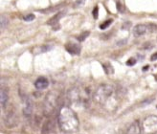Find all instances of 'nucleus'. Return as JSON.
<instances>
[{"label":"nucleus","instance_id":"f257e3e1","mask_svg":"<svg viewBox=\"0 0 157 134\" xmlns=\"http://www.w3.org/2000/svg\"><path fill=\"white\" fill-rule=\"evenodd\" d=\"M58 124L59 128L66 133H73L78 131L80 122L74 110L64 105H61L58 113Z\"/></svg>","mask_w":157,"mask_h":134},{"label":"nucleus","instance_id":"f03ea898","mask_svg":"<svg viewBox=\"0 0 157 134\" xmlns=\"http://www.w3.org/2000/svg\"><path fill=\"white\" fill-rule=\"evenodd\" d=\"M114 92H115L114 87L111 84H107V83L101 84L97 87L95 92L93 93L92 99L96 104L105 105L114 95Z\"/></svg>","mask_w":157,"mask_h":134},{"label":"nucleus","instance_id":"7ed1b4c3","mask_svg":"<svg viewBox=\"0 0 157 134\" xmlns=\"http://www.w3.org/2000/svg\"><path fill=\"white\" fill-rule=\"evenodd\" d=\"M67 99L70 104L76 106H87L89 104V93L80 88H72L67 93Z\"/></svg>","mask_w":157,"mask_h":134},{"label":"nucleus","instance_id":"20e7f679","mask_svg":"<svg viewBox=\"0 0 157 134\" xmlns=\"http://www.w3.org/2000/svg\"><path fill=\"white\" fill-rule=\"evenodd\" d=\"M58 101H59V95L57 92L52 91L46 95L44 101V107H43V111L46 117H50L54 113L56 106L58 105Z\"/></svg>","mask_w":157,"mask_h":134},{"label":"nucleus","instance_id":"39448f33","mask_svg":"<svg viewBox=\"0 0 157 134\" xmlns=\"http://www.w3.org/2000/svg\"><path fill=\"white\" fill-rule=\"evenodd\" d=\"M18 123V117L17 110L14 109L13 106H11L7 110V113L4 118V124L8 128H13Z\"/></svg>","mask_w":157,"mask_h":134},{"label":"nucleus","instance_id":"423d86ee","mask_svg":"<svg viewBox=\"0 0 157 134\" xmlns=\"http://www.w3.org/2000/svg\"><path fill=\"white\" fill-rule=\"evenodd\" d=\"M144 133H156L157 132V116L151 115L147 117L143 122Z\"/></svg>","mask_w":157,"mask_h":134},{"label":"nucleus","instance_id":"0eeeda50","mask_svg":"<svg viewBox=\"0 0 157 134\" xmlns=\"http://www.w3.org/2000/svg\"><path fill=\"white\" fill-rule=\"evenodd\" d=\"M147 33H151L150 30V25H146V24H138L133 29V34L135 36L139 37L146 35Z\"/></svg>","mask_w":157,"mask_h":134},{"label":"nucleus","instance_id":"6e6552de","mask_svg":"<svg viewBox=\"0 0 157 134\" xmlns=\"http://www.w3.org/2000/svg\"><path fill=\"white\" fill-rule=\"evenodd\" d=\"M142 129L143 128H142V127H141L140 122L134 121L129 125V128H128V134H139L143 131Z\"/></svg>","mask_w":157,"mask_h":134},{"label":"nucleus","instance_id":"1a4fd4ad","mask_svg":"<svg viewBox=\"0 0 157 134\" xmlns=\"http://www.w3.org/2000/svg\"><path fill=\"white\" fill-rule=\"evenodd\" d=\"M65 49L71 55H80L81 53V46L77 43H67L65 45Z\"/></svg>","mask_w":157,"mask_h":134},{"label":"nucleus","instance_id":"9d476101","mask_svg":"<svg viewBox=\"0 0 157 134\" xmlns=\"http://www.w3.org/2000/svg\"><path fill=\"white\" fill-rule=\"evenodd\" d=\"M48 85H49V82H48V80H47L46 78H43V77L38 78L37 80L36 81V82H35L36 88V89H38V90H43V89H46L47 87H48Z\"/></svg>","mask_w":157,"mask_h":134},{"label":"nucleus","instance_id":"9b49d317","mask_svg":"<svg viewBox=\"0 0 157 134\" xmlns=\"http://www.w3.org/2000/svg\"><path fill=\"white\" fill-rule=\"evenodd\" d=\"M8 100H9V92H8V88H4L3 86L0 90V101H1V107H5L7 105Z\"/></svg>","mask_w":157,"mask_h":134},{"label":"nucleus","instance_id":"f8f14e48","mask_svg":"<svg viewBox=\"0 0 157 134\" xmlns=\"http://www.w3.org/2000/svg\"><path fill=\"white\" fill-rule=\"evenodd\" d=\"M54 128H55V125H54L53 121L48 119L44 122V124L42 125L41 133H53V132H55Z\"/></svg>","mask_w":157,"mask_h":134},{"label":"nucleus","instance_id":"ddd939ff","mask_svg":"<svg viewBox=\"0 0 157 134\" xmlns=\"http://www.w3.org/2000/svg\"><path fill=\"white\" fill-rule=\"evenodd\" d=\"M33 102L31 101V99L27 98L26 99V104H25V107L23 109V113H24V116L26 117H30L33 113Z\"/></svg>","mask_w":157,"mask_h":134},{"label":"nucleus","instance_id":"4468645a","mask_svg":"<svg viewBox=\"0 0 157 134\" xmlns=\"http://www.w3.org/2000/svg\"><path fill=\"white\" fill-rule=\"evenodd\" d=\"M63 15H64V12H59V13H56L53 17H51V18L48 20V22H47V24L52 25V26H55L56 24H58L59 21V19H60L62 17H63Z\"/></svg>","mask_w":157,"mask_h":134},{"label":"nucleus","instance_id":"2eb2a0df","mask_svg":"<svg viewBox=\"0 0 157 134\" xmlns=\"http://www.w3.org/2000/svg\"><path fill=\"white\" fill-rule=\"evenodd\" d=\"M0 23H1V31H3L4 29L7 28V26H8V18L5 17L4 14L0 15Z\"/></svg>","mask_w":157,"mask_h":134},{"label":"nucleus","instance_id":"dca6fc26","mask_svg":"<svg viewBox=\"0 0 157 134\" xmlns=\"http://www.w3.org/2000/svg\"><path fill=\"white\" fill-rule=\"evenodd\" d=\"M89 35H90V33H89V32H83L82 35H80V36H78V41H83V40H85L86 37H87Z\"/></svg>","mask_w":157,"mask_h":134},{"label":"nucleus","instance_id":"f3484780","mask_svg":"<svg viewBox=\"0 0 157 134\" xmlns=\"http://www.w3.org/2000/svg\"><path fill=\"white\" fill-rule=\"evenodd\" d=\"M112 22H113L112 19H108V20H106L105 23H103V24H101V25H100V28H101V30H105V29H106L109 25H110Z\"/></svg>","mask_w":157,"mask_h":134},{"label":"nucleus","instance_id":"a211bd4d","mask_svg":"<svg viewBox=\"0 0 157 134\" xmlns=\"http://www.w3.org/2000/svg\"><path fill=\"white\" fill-rule=\"evenodd\" d=\"M85 4V0H76V2L74 3V8H81Z\"/></svg>","mask_w":157,"mask_h":134},{"label":"nucleus","instance_id":"6ab92c4d","mask_svg":"<svg viewBox=\"0 0 157 134\" xmlns=\"http://www.w3.org/2000/svg\"><path fill=\"white\" fill-rule=\"evenodd\" d=\"M35 18H36V17L33 13H29L28 15H25V17H23V19H24L25 21H33Z\"/></svg>","mask_w":157,"mask_h":134},{"label":"nucleus","instance_id":"aec40b11","mask_svg":"<svg viewBox=\"0 0 157 134\" xmlns=\"http://www.w3.org/2000/svg\"><path fill=\"white\" fill-rule=\"evenodd\" d=\"M116 5H117V10L120 13H124V7L123 6V4L119 1H116Z\"/></svg>","mask_w":157,"mask_h":134},{"label":"nucleus","instance_id":"412c9836","mask_svg":"<svg viewBox=\"0 0 157 134\" xmlns=\"http://www.w3.org/2000/svg\"><path fill=\"white\" fill-rule=\"evenodd\" d=\"M98 12H99L98 7H95V8H94V10H93V17H94V18H95V19L98 17Z\"/></svg>","mask_w":157,"mask_h":134},{"label":"nucleus","instance_id":"4be33fe9","mask_svg":"<svg viewBox=\"0 0 157 134\" xmlns=\"http://www.w3.org/2000/svg\"><path fill=\"white\" fill-rule=\"evenodd\" d=\"M135 62H136V60H135L134 59H130L127 62V64H128V65H133V64L135 63Z\"/></svg>","mask_w":157,"mask_h":134},{"label":"nucleus","instance_id":"5701e85b","mask_svg":"<svg viewBox=\"0 0 157 134\" xmlns=\"http://www.w3.org/2000/svg\"><path fill=\"white\" fill-rule=\"evenodd\" d=\"M151 59L152 60V61H154V60H156L157 59V53H154L152 56H151Z\"/></svg>","mask_w":157,"mask_h":134},{"label":"nucleus","instance_id":"b1692460","mask_svg":"<svg viewBox=\"0 0 157 134\" xmlns=\"http://www.w3.org/2000/svg\"></svg>","mask_w":157,"mask_h":134}]
</instances>
